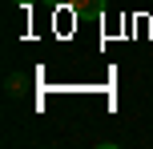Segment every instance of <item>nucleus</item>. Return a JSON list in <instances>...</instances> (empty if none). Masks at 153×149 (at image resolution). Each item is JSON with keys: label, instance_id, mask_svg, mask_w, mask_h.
Here are the masks:
<instances>
[{"label": "nucleus", "instance_id": "1", "mask_svg": "<svg viewBox=\"0 0 153 149\" xmlns=\"http://www.w3.org/2000/svg\"><path fill=\"white\" fill-rule=\"evenodd\" d=\"M69 8L81 20H101L105 16V0H69Z\"/></svg>", "mask_w": 153, "mask_h": 149}, {"label": "nucleus", "instance_id": "2", "mask_svg": "<svg viewBox=\"0 0 153 149\" xmlns=\"http://www.w3.org/2000/svg\"><path fill=\"white\" fill-rule=\"evenodd\" d=\"M48 4H69V0H48Z\"/></svg>", "mask_w": 153, "mask_h": 149}, {"label": "nucleus", "instance_id": "3", "mask_svg": "<svg viewBox=\"0 0 153 149\" xmlns=\"http://www.w3.org/2000/svg\"><path fill=\"white\" fill-rule=\"evenodd\" d=\"M16 4H28V0H16Z\"/></svg>", "mask_w": 153, "mask_h": 149}]
</instances>
